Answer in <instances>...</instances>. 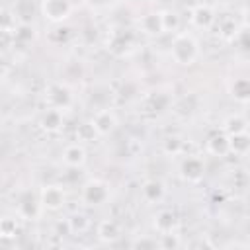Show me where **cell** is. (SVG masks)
I'll return each instance as SVG.
<instances>
[{"label": "cell", "instance_id": "cell-8", "mask_svg": "<svg viewBox=\"0 0 250 250\" xmlns=\"http://www.w3.org/2000/svg\"><path fill=\"white\" fill-rule=\"evenodd\" d=\"M217 21V14L209 4H195L189 10V23L195 29H209Z\"/></svg>", "mask_w": 250, "mask_h": 250}, {"label": "cell", "instance_id": "cell-16", "mask_svg": "<svg viewBox=\"0 0 250 250\" xmlns=\"http://www.w3.org/2000/svg\"><path fill=\"white\" fill-rule=\"evenodd\" d=\"M180 172H182V178L188 180V182H199L205 174V162L197 156H188L184 158L182 166H180Z\"/></svg>", "mask_w": 250, "mask_h": 250}, {"label": "cell", "instance_id": "cell-1", "mask_svg": "<svg viewBox=\"0 0 250 250\" xmlns=\"http://www.w3.org/2000/svg\"><path fill=\"white\" fill-rule=\"evenodd\" d=\"M201 55L199 41L189 31H178L170 43V59L180 66H191Z\"/></svg>", "mask_w": 250, "mask_h": 250}, {"label": "cell", "instance_id": "cell-22", "mask_svg": "<svg viewBox=\"0 0 250 250\" xmlns=\"http://www.w3.org/2000/svg\"><path fill=\"white\" fill-rule=\"evenodd\" d=\"M35 35H37L35 27L27 21H20L18 25H14V39L20 43H29L35 39Z\"/></svg>", "mask_w": 250, "mask_h": 250}, {"label": "cell", "instance_id": "cell-25", "mask_svg": "<svg viewBox=\"0 0 250 250\" xmlns=\"http://www.w3.org/2000/svg\"><path fill=\"white\" fill-rule=\"evenodd\" d=\"M16 232H18V223H16V219L4 217L2 223H0V234H2V238L16 236Z\"/></svg>", "mask_w": 250, "mask_h": 250}, {"label": "cell", "instance_id": "cell-9", "mask_svg": "<svg viewBox=\"0 0 250 250\" xmlns=\"http://www.w3.org/2000/svg\"><path fill=\"white\" fill-rule=\"evenodd\" d=\"M178 215L172 209H158L152 215V227L158 234H168V232H176L178 230Z\"/></svg>", "mask_w": 250, "mask_h": 250}, {"label": "cell", "instance_id": "cell-7", "mask_svg": "<svg viewBox=\"0 0 250 250\" xmlns=\"http://www.w3.org/2000/svg\"><path fill=\"white\" fill-rule=\"evenodd\" d=\"M133 45H135V35L129 29L113 31L111 37L107 39V51L111 55H115V57H123L127 53H131Z\"/></svg>", "mask_w": 250, "mask_h": 250}, {"label": "cell", "instance_id": "cell-3", "mask_svg": "<svg viewBox=\"0 0 250 250\" xmlns=\"http://www.w3.org/2000/svg\"><path fill=\"white\" fill-rule=\"evenodd\" d=\"M72 10H74V6L70 0H41V4H39L41 16L55 25L66 21L72 16Z\"/></svg>", "mask_w": 250, "mask_h": 250}, {"label": "cell", "instance_id": "cell-15", "mask_svg": "<svg viewBox=\"0 0 250 250\" xmlns=\"http://www.w3.org/2000/svg\"><path fill=\"white\" fill-rule=\"evenodd\" d=\"M39 127L45 131V133H59L62 127H64V115H62V109H57V107H49L47 111H43L41 119H39Z\"/></svg>", "mask_w": 250, "mask_h": 250}, {"label": "cell", "instance_id": "cell-12", "mask_svg": "<svg viewBox=\"0 0 250 250\" xmlns=\"http://www.w3.org/2000/svg\"><path fill=\"white\" fill-rule=\"evenodd\" d=\"M141 195L146 203H160L166 197V184L158 178L145 180L141 186Z\"/></svg>", "mask_w": 250, "mask_h": 250}, {"label": "cell", "instance_id": "cell-24", "mask_svg": "<svg viewBox=\"0 0 250 250\" xmlns=\"http://www.w3.org/2000/svg\"><path fill=\"white\" fill-rule=\"evenodd\" d=\"M162 150L168 156H178L184 150V141L180 137H176V135H170V137H166L162 141Z\"/></svg>", "mask_w": 250, "mask_h": 250}, {"label": "cell", "instance_id": "cell-26", "mask_svg": "<svg viewBox=\"0 0 250 250\" xmlns=\"http://www.w3.org/2000/svg\"><path fill=\"white\" fill-rule=\"evenodd\" d=\"M180 244H182V240H180V236H178L176 232L160 234V242H158V246H162V248H178Z\"/></svg>", "mask_w": 250, "mask_h": 250}, {"label": "cell", "instance_id": "cell-19", "mask_svg": "<svg viewBox=\"0 0 250 250\" xmlns=\"http://www.w3.org/2000/svg\"><path fill=\"white\" fill-rule=\"evenodd\" d=\"M223 131H225L227 135L244 133V131H248V121H246L242 115L232 113V115H229V117L223 121Z\"/></svg>", "mask_w": 250, "mask_h": 250}, {"label": "cell", "instance_id": "cell-4", "mask_svg": "<svg viewBox=\"0 0 250 250\" xmlns=\"http://www.w3.org/2000/svg\"><path fill=\"white\" fill-rule=\"evenodd\" d=\"M43 205H41V199H39V193H31V191H21L16 199V215L18 219H23V221H37L43 213Z\"/></svg>", "mask_w": 250, "mask_h": 250}, {"label": "cell", "instance_id": "cell-17", "mask_svg": "<svg viewBox=\"0 0 250 250\" xmlns=\"http://www.w3.org/2000/svg\"><path fill=\"white\" fill-rule=\"evenodd\" d=\"M207 152L213 154V156H227L230 154V141H229V135L223 131V133H217V135H211L209 141H207Z\"/></svg>", "mask_w": 250, "mask_h": 250}, {"label": "cell", "instance_id": "cell-6", "mask_svg": "<svg viewBox=\"0 0 250 250\" xmlns=\"http://www.w3.org/2000/svg\"><path fill=\"white\" fill-rule=\"evenodd\" d=\"M39 199H41V205L45 211H59L64 207V201H66V193L62 189V186L59 184H49V186H43L39 189Z\"/></svg>", "mask_w": 250, "mask_h": 250}, {"label": "cell", "instance_id": "cell-27", "mask_svg": "<svg viewBox=\"0 0 250 250\" xmlns=\"http://www.w3.org/2000/svg\"><path fill=\"white\" fill-rule=\"evenodd\" d=\"M236 43H238L244 51H250V27H244L242 31L236 33Z\"/></svg>", "mask_w": 250, "mask_h": 250}, {"label": "cell", "instance_id": "cell-11", "mask_svg": "<svg viewBox=\"0 0 250 250\" xmlns=\"http://www.w3.org/2000/svg\"><path fill=\"white\" fill-rule=\"evenodd\" d=\"M47 100H49L51 107H57L62 111L72 105V94H70L68 86H64V84H51L47 90Z\"/></svg>", "mask_w": 250, "mask_h": 250}, {"label": "cell", "instance_id": "cell-18", "mask_svg": "<svg viewBox=\"0 0 250 250\" xmlns=\"http://www.w3.org/2000/svg\"><path fill=\"white\" fill-rule=\"evenodd\" d=\"M229 92H230V96H232L234 102H238V104H250V78L248 76L234 78L230 82Z\"/></svg>", "mask_w": 250, "mask_h": 250}, {"label": "cell", "instance_id": "cell-28", "mask_svg": "<svg viewBox=\"0 0 250 250\" xmlns=\"http://www.w3.org/2000/svg\"><path fill=\"white\" fill-rule=\"evenodd\" d=\"M242 18H244V25H246V27H250V8H248V10H244V16H242Z\"/></svg>", "mask_w": 250, "mask_h": 250}, {"label": "cell", "instance_id": "cell-5", "mask_svg": "<svg viewBox=\"0 0 250 250\" xmlns=\"http://www.w3.org/2000/svg\"><path fill=\"white\" fill-rule=\"evenodd\" d=\"M90 125H92L96 137H109V135L117 129L119 117H117V113H115L111 107H102V109H98V111L92 115Z\"/></svg>", "mask_w": 250, "mask_h": 250}, {"label": "cell", "instance_id": "cell-2", "mask_svg": "<svg viewBox=\"0 0 250 250\" xmlns=\"http://www.w3.org/2000/svg\"><path fill=\"white\" fill-rule=\"evenodd\" d=\"M109 184L100 180V178H90L88 182L82 184V189H80V199L86 203V205H92V207H98V205H104L107 199H109Z\"/></svg>", "mask_w": 250, "mask_h": 250}, {"label": "cell", "instance_id": "cell-10", "mask_svg": "<svg viewBox=\"0 0 250 250\" xmlns=\"http://www.w3.org/2000/svg\"><path fill=\"white\" fill-rule=\"evenodd\" d=\"M61 158H62V164L66 168H82L88 160V154H86V148L84 145L80 143H72V145H66L61 152Z\"/></svg>", "mask_w": 250, "mask_h": 250}, {"label": "cell", "instance_id": "cell-21", "mask_svg": "<svg viewBox=\"0 0 250 250\" xmlns=\"http://www.w3.org/2000/svg\"><path fill=\"white\" fill-rule=\"evenodd\" d=\"M162 23H164V33H178L182 27V18L176 10H162Z\"/></svg>", "mask_w": 250, "mask_h": 250}, {"label": "cell", "instance_id": "cell-13", "mask_svg": "<svg viewBox=\"0 0 250 250\" xmlns=\"http://www.w3.org/2000/svg\"><path fill=\"white\" fill-rule=\"evenodd\" d=\"M96 238L102 242V244H113L121 238V229H119V223L113 221V219H104L98 223L96 227Z\"/></svg>", "mask_w": 250, "mask_h": 250}, {"label": "cell", "instance_id": "cell-14", "mask_svg": "<svg viewBox=\"0 0 250 250\" xmlns=\"http://www.w3.org/2000/svg\"><path fill=\"white\" fill-rule=\"evenodd\" d=\"M139 31L150 37L162 35L164 33V23H162V14L160 12H146L139 20Z\"/></svg>", "mask_w": 250, "mask_h": 250}, {"label": "cell", "instance_id": "cell-20", "mask_svg": "<svg viewBox=\"0 0 250 250\" xmlns=\"http://www.w3.org/2000/svg\"><path fill=\"white\" fill-rule=\"evenodd\" d=\"M229 141H230V152L232 154H246L250 150V133L244 131V133H236V135H229Z\"/></svg>", "mask_w": 250, "mask_h": 250}, {"label": "cell", "instance_id": "cell-23", "mask_svg": "<svg viewBox=\"0 0 250 250\" xmlns=\"http://www.w3.org/2000/svg\"><path fill=\"white\" fill-rule=\"evenodd\" d=\"M66 225H68V232L72 234H82L90 229V219L82 213H74L72 217L66 219Z\"/></svg>", "mask_w": 250, "mask_h": 250}, {"label": "cell", "instance_id": "cell-29", "mask_svg": "<svg viewBox=\"0 0 250 250\" xmlns=\"http://www.w3.org/2000/svg\"><path fill=\"white\" fill-rule=\"evenodd\" d=\"M148 2H158V0H148Z\"/></svg>", "mask_w": 250, "mask_h": 250}]
</instances>
